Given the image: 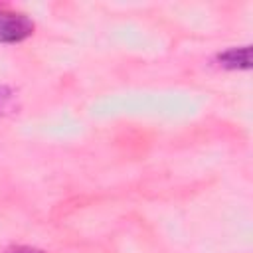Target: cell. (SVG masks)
<instances>
[{"label": "cell", "instance_id": "7a4b0ae2", "mask_svg": "<svg viewBox=\"0 0 253 253\" xmlns=\"http://www.w3.org/2000/svg\"><path fill=\"white\" fill-rule=\"evenodd\" d=\"M217 63L225 69H247L249 67V45L229 47L217 53Z\"/></svg>", "mask_w": 253, "mask_h": 253}, {"label": "cell", "instance_id": "3957f363", "mask_svg": "<svg viewBox=\"0 0 253 253\" xmlns=\"http://www.w3.org/2000/svg\"><path fill=\"white\" fill-rule=\"evenodd\" d=\"M12 101H14V95L8 87H0V113L8 111L12 107Z\"/></svg>", "mask_w": 253, "mask_h": 253}, {"label": "cell", "instance_id": "6da1fadb", "mask_svg": "<svg viewBox=\"0 0 253 253\" xmlns=\"http://www.w3.org/2000/svg\"><path fill=\"white\" fill-rule=\"evenodd\" d=\"M34 34V22L16 10L0 6V43H18Z\"/></svg>", "mask_w": 253, "mask_h": 253}, {"label": "cell", "instance_id": "277c9868", "mask_svg": "<svg viewBox=\"0 0 253 253\" xmlns=\"http://www.w3.org/2000/svg\"><path fill=\"white\" fill-rule=\"evenodd\" d=\"M4 253H45L42 249H36V247H28V245H16V247H10L6 249Z\"/></svg>", "mask_w": 253, "mask_h": 253}]
</instances>
